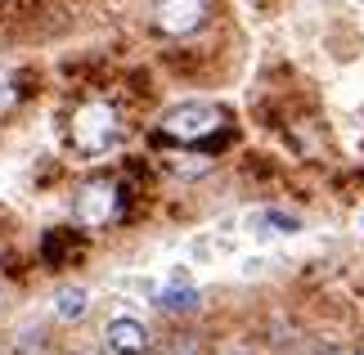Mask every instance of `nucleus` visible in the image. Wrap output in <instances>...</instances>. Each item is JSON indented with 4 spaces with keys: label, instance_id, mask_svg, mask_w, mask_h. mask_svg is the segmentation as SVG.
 <instances>
[{
    "label": "nucleus",
    "instance_id": "8",
    "mask_svg": "<svg viewBox=\"0 0 364 355\" xmlns=\"http://www.w3.org/2000/svg\"><path fill=\"white\" fill-rule=\"evenodd\" d=\"M360 355H364V351H360Z\"/></svg>",
    "mask_w": 364,
    "mask_h": 355
},
{
    "label": "nucleus",
    "instance_id": "5",
    "mask_svg": "<svg viewBox=\"0 0 364 355\" xmlns=\"http://www.w3.org/2000/svg\"><path fill=\"white\" fill-rule=\"evenodd\" d=\"M104 337L113 355H149V329L139 319H113Z\"/></svg>",
    "mask_w": 364,
    "mask_h": 355
},
{
    "label": "nucleus",
    "instance_id": "2",
    "mask_svg": "<svg viewBox=\"0 0 364 355\" xmlns=\"http://www.w3.org/2000/svg\"><path fill=\"white\" fill-rule=\"evenodd\" d=\"M73 149L81 153H104V149H113L117 144V135H122V122H117V112L108 108V104H81L73 112Z\"/></svg>",
    "mask_w": 364,
    "mask_h": 355
},
{
    "label": "nucleus",
    "instance_id": "1",
    "mask_svg": "<svg viewBox=\"0 0 364 355\" xmlns=\"http://www.w3.org/2000/svg\"><path fill=\"white\" fill-rule=\"evenodd\" d=\"M158 135L162 139H176V144L212 153V149L225 144L230 122H225V108H216V104H180V108H171L158 122Z\"/></svg>",
    "mask_w": 364,
    "mask_h": 355
},
{
    "label": "nucleus",
    "instance_id": "6",
    "mask_svg": "<svg viewBox=\"0 0 364 355\" xmlns=\"http://www.w3.org/2000/svg\"><path fill=\"white\" fill-rule=\"evenodd\" d=\"M158 306H162V310H193V306H198V292H193L189 283H180V279H176L171 288H162V292H158Z\"/></svg>",
    "mask_w": 364,
    "mask_h": 355
},
{
    "label": "nucleus",
    "instance_id": "7",
    "mask_svg": "<svg viewBox=\"0 0 364 355\" xmlns=\"http://www.w3.org/2000/svg\"><path fill=\"white\" fill-rule=\"evenodd\" d=\"M86 306H90V297L81 292V288H63L59 297H54V310H59V319H81V315H86Z\"/></svg>",
    "mask_w": 364,
    "mask_h": 355
},
{
    "label": "nucleus",
    "instance_id": "4",
    "mask_svg": "<svg viewBox=\"0 0 364 355\" xmlns=\"http://www.w3.org/2000/svg\"><path fill=\"white\" fill-rule=\"evenodd\" d=\"M212 14V0H153V27L166 36H189L198 32Z\"/></svg>",
    "mask_w": 364,
    "mask_h": 355
},
{
    "label": "nucleus",
    "instance_id": "3",
    "mask_svg": "<svg viewBox=\"0 0 364 355\" xmlns=\"http://www.w3.org/2000/svg\"><path fill=\"white\" fill-rule=\"evenodd\" d=\"M122 207H126V194L117 184L113 180H95V184H86V189L77 194L73 216H77V225H86V230H104V225H113L122 216Z\"/></svg>",
    "mask_w": 364,
    "mask_h": 355
}]
</instances>
